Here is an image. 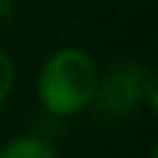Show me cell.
I'll return each mask as SVG.
<instances>
[{
	"label": "cell",
	"instance_id": "cell-1",
	"mask_svg": "<svg viewBox=\"0 0 158 158\" xmlns=\"http://www.w3.org/2000/svg\"><path fill=\"white\" fill-rule=\"evenodd\" d=\"M100 67L78 44L53 50L36 75V100L50 117H78L92 108Z\"/></svg>",
	"mask_w": 158,
	"mask_h": 158
},
{
	"label": "cell",
	"instance_id": "cell-2",
	"mask_svg": "<svg viewBox=\"0 0 158 158\" xmlns=\"http://www.w3.org/2000/svg\"><path fill=\"white\" fill-rule=\"evenodd\" d=\"M94 111L106 122H125L139 111L158 108V81L150 64L136 58H119L97 78L92 100Z\"/></svg>",
	"mask_w": 158,
	"mask_h": 158
},
{
	"label": "cell",
	"instance_id": "cell-3",
	"mask_svg": "<svg viewBox=\"0 0 158 158\" xmlns=\"http://www.w3.org/2000/svg\"><path fill=\"white\" fill-rule=\"evenodd\" d=\"M0 158H58V150L50 139L36 133H22L8 139L0 147Z\"/></svg>",
	"mask_w": 158,
	"mask_h": 158
},
{
	"label": "cell",
	"instance_id": "cell-4",
	"mask_svg": "<svg viewBox=\"0 0 158 158\" xmlns=\"http://www.w3.org/2000/svg\"><path fill=\"white\" fill-rule=\"evenodd\" d=\"M14 86H17V64H14V58H11L8 53L0 47V108L8 103Z\"/></svg>",
	"mask_w": 158,
	"mask_h": 158
},
{
	"label": "cell",
	"instance_id": "cell-5",
	"mask_svg": "<svg viewBox=\"0 0 158 158\" xmlns=\"http://www.w3.org/2000/svg\"><path fill=\"white\" fill-rule=\"evenodd\" d=\"M17 17V3L14 0H0V28H8Z\"/></svg>",
	"mask_w": 158,
	"mask_h": 158
},
{
	"label": "cell",
	"instance_id": "cell-6",
	"mask_svg": "<svg viewBox=\"0 0 158 158\" xmlns=\"http://www.w3.org/2000/svg\"><path fill=\"white\" fill-rule=\"evenodd\" d=\"M147 158H158V150H156V147L150 150V156H147Z\"/></svg>",
	"mask_w": 158,
	"mask_h": 158
}]
</instances>
